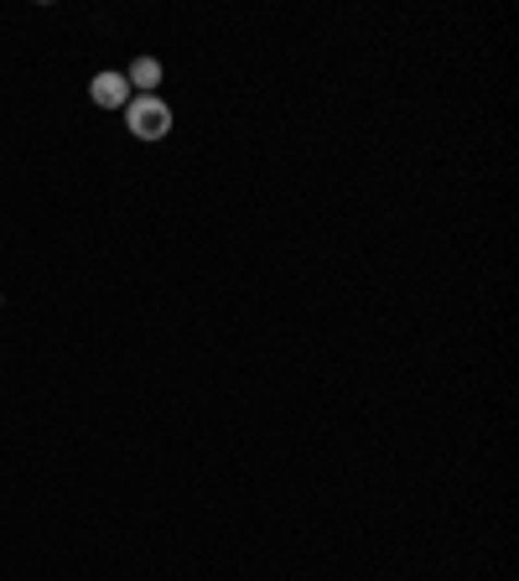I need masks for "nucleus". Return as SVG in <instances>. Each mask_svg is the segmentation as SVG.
Returning <instances> with one entry per match:
<instances>
[{"label":"nucleus","mask_w":519,"mask_h":581,"mask_svg":"<svg viewBox=\"0 0 519 581\" xmlns=\"http://www.w3.org/2000/svg\"><path fill=\"white\" fill-rule=\"evenodd\" d=\"M125 84L135 88V94H156V84H161V63L156 58H135L125 73Z\"/></svg>","instance_id":"3"},{"label":"nucleus","mask_w":519,"mask_h":581,"mask_svg":"<svg viewBox=\"0 0 519 581\" xmlns=\"http://www.w3.org/2000/svg\"><path fill=\"white\" fill-rule=\"evenodd\" d=\"M88 99L99 109H125L135 99V88L125 84V73H94V84H88Z\"/></svg>","instance_id":"2"},{"label":"nucleus","mask_w":519,"mask_h":581,"mask_svg":"<svg viewBox=\"0 0 519 581\" xmlns=\"http://www.w3.org/2000/svg\"><path fill=\"white\" fill-rule=\"evenodd\" d=\"M125 125L135 141H167L172 135V109H167V99H156V94H135L125 105Z\"/></svg>","instance_id":"1"}]
</instances>
